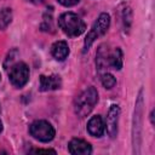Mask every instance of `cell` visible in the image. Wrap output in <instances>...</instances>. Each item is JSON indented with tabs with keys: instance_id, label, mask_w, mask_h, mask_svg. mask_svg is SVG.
Segmentation results:
<instances>
[{
	"instance_id": "6da1fadb",
	"label": "cell",
	"mask_w": 155,
	"mask_h": 155,
	"mask_svg": "<svg viewBox=\"0 0 155 155\" xmlns=\"http://www.w3.org/2000/svg\"><path fill=\"white\" fill-rule=\"evenodd\" d=\"M98 102V92L93 86L87 87L74 99V111L78 116H87Z\"/></svg>"
},
{
	"instance_id": "7a4b0ae2",
	"label": "cell",
	"mask_w": 155,
	"mask_h": 155,
	"mask_svg": "<svg viewBox=\"0 0 155 155\" xmlns=\"http://www.w3.org/2000/svg\"><path fill=\"white\" fill-rule=\"evenodd\" d=\"M58 25L62 31L70 38L81 35L86 29L85 22L74 12L62 13L58 18Z\"/></svg>"
},
{
	"instance_id": "3957f363",
	"label": "cell",
	"mask_w": 155,
	"mask_h": 155,
	"mask_svg": "<svg viewBox=\"0 0 155 155\" xmlns=\"http://www.w3.org/2000/svg\"><path fill=\"white\" fill-rule=\"evenodd\" d=\"M122 63H124V54L119 47H116L111 52L104 48L103 45L99 47L97 52V59H96V64L99 70L107 69L109 67L115 70H120L122 68Z\"/></svg>"
},
{
	"instance_id": "277c9868",
	"label": "cell",
	"mask_w": 155,
	"mask_h": 155,
	"mask_svg": "<svg viewBox=\"0 0 155 155\" xmlns=\"http://www.w3.org/2000/svg\"><path fill=\"white\" fill-rule=\"evenodd\" d=\"M142 121H143V90L139 91L134 115H133V126H132V144H133V153L139 154L140 147V134H142Z\"/></svg>"
},
{
	"instance_id": "5b68a950",
	"label": "cell",
	"mask_w": 155,
	"mask_h": 155,
	"mask_svg": "<svg viewBox=\"0 0 155 155\" xmlns=\"http://www.w3.org/2000/svg\"><path fill=\"white\" fill-rule=\"evenodd\" d=\"M109 25H110V16L108 13H101L99 17L97 18V21L94 22V24L92 25V28L90 29V31L87 33V35H86V39H85V42H84V51H87L96 39L104 35L107 33Z\"/></svg>"
},
{
	"instance_id": "8992f818",
	"label": "cell",
	"mask_w": 155,
	"mask_h": 155,
	"mask_svg": "<svg viewBox=\"0 0 155 155\" xmlns=\"http://www.w3.org/2000/svg\"><path fill=\"white\" fill-rule=\"evenodd\" d=\"M29 132L35 139H38L40 142H44V143L51 142L54 138V134H56V131H54L53 126L46 120L34 121L29 127Z\"/></svg>"
},
{
	"instance_id": "52a82bcc",
	"label": "cell",
	"mask_w": 155,
	"mask_h": 155,
	"mask_svg": "<svg viewBox=\"0 0 155 155\" xmlns=\"http://www.w3.org/2000/svg\"><path fill=\"white\" fill-rule=\"evenodd\" d=\"M8 78L15 87H23L29 80V68L24 62H17L11 65L8 71Z\"/></svg>"
},
{
	"instance_id": "ba28073f",
	"label": "cell",
	"mask_w": 155,
	"mask_h": 155,
	"mask_svg": "<svg viewBox=\"0 0 155 155\" xmlns=\"http://www.w3.org/2000/svg\"><path fill=\"white\" fill-rule=\"evenodd\" d=\"M119 116H120V107L117 104H113L109 108L107 116V132L110 136V138H115L117 134Z\"/></svg>"
},
{
	"instance_id": "9c48e42d",
	"label": "cell",
	"mask_w": 155,
	"mask_h": 155,
	"mask_svg": "<svg viewBox=\"0 0 155 155\" xmlns=\"http://www.w3.org/2000/svg\"><path fill=\"white\" fill-rule=\"evenodd\" d=\"M68 150L73 155H88L92 153V147L88 142H86L84 139L74 138L69 142Z\"/></svg>"
},
{
	"instance_id": "30bf717a",
	"label": "cell",
	"mask_w": 155,
	"mask_h": 155,
	"mask_svg": "<svg viewBox=\"0 0 155 155\" xmlns=\"http://www.w3.org/2000/svg\"><path fill=\"white\" fill-rule=\"evenodd\" d=\"M62 86V79L59 75H41L39 80V87L41 91H52Z\"/></svg>"
},
{
	"instance_id": "8fae6325",
	"label": "cell",
	"mask_w": 155,
	"mask_h": 155,
	"mask_svg": "<svg viewBox=\"0 0 155 155\" xmlns=\"http://www.w3.org/2000/svg\"><path fill=\"white\" fill-rule=\"evenodd\" d=\"M105 130V125L104 121L102 119L101 115H94L92 116L88 122H87V131L91 136L93 137H102Z\"/></svg>"
},
{
	"instance_id": "7c38bea8",
	"label": "cell",
	"mask_w": 155,
	"mask_h": 155,
	"mask_svg": "<svg viewBox=\"0 0 155 155\" xmlns=\"http://www.w3.org/2000/svg\"><path fill=\"white\" fill-rule=\"evenodd\" d=\"M51 53L57 61H64L69 54V46L65 41H56L51 47Z\"/></svg>"
},
{
	"instance_id": "4fadbf2b",
	"label": "cell",
	"mask_w": 155,
	"mask_h": 155,
	"mask_svg": "<svg viewBox=\"0 0 155 155\" xmlns=\"http://www.w3.org/2000/svg\"><path fill=\"white\" fill-rule=\"evenodd\" d=\"M12 19V11L11 8H2L0 11V29H5Z\"/></svg>"
},
{
	"instance_id": "5bb4252c",
	"label": "cell",
	"mask_w": 155,
	"mask_h": 155,
	"mask_svg": "<svg viewBox=\"0 0 155 155\" xmlns=\"http://www.w3.org/2000/svg\"><path fill=\"white\" fill-rule=\"evenodd\" d=\"M101 81H102V85H103L105 88H113V87L115 86V84H116V79L114 78V75H111V74H109V73H104V74L102 75Z\"/></svg>"
},
{
	"instance_id": "9a60e30c",
	"label": "cell",
	"mask_w": 155,
	"mask_h": 155,
	"mask_svg": "<svg viewBox=\"0 0 155 155\" xmlns=\"http://www.w3.org/2000/svg\"><path fill=\"white\" fill-rule=\"evenodd\" d=\"M122 21H124V27L128 29L132 23V11L128 6H126L122 11Z\"/></svg>"
},
{
	"instance_id": "2e32d148",
	"label": "cell",
	"mask_w": 155,
	"mask_h": 155,
	"mask_svg": "<svg viewBox=\"0 0 155 155\" xmlns=\"http://www.w3.org/2000/svg\"><path fill=\"white\" fill-rule=\"evenodd\" d=\"M57 1H58L61 5L69 7V6H74V5H76L80 0H57Z\"/></svg>"
},
{
	"instance_id": "e0dca14e",
	"label": "cell",
	"mask_w": 155,
	"mask_h": 155,
	"mask_svg": "<svg viewBox=\"0 0 155 155\" xmlns=\"http://www.w3.org/2000/svg\"><path fill=\"white\" fill-rule=\"evenodd\" d=\"M34 153H53V154H56V151L54 150H52V149H36V150H33Z\"/></svg>"
},
{
	"instance_id": "ac0fdd59",
	"label": "cell",
	"mask_w": 155,
	"mask_h": 155,
	"mask_svg": "<svg viewBox=\"0 0 155 155\" xmlns=\"http://www.w3.org/2000/svg\"><path fill=\"white\" fill-rule=\"evenodd\" d=\"M1 131H2V122H1V120H0V133H1Z\"/></svg>"
},
{
	"instance_id": "d6986e66",
	"label": "cell",
	"mask_w": 155,
	"mask_h": 155,
	"mask_svg": "<svg viewBox=\"0 0 155 155\" xmlns=\"http://www.w3.org/2000/svg\"><path fill=\"white\" fill-rule=\"evenodd\" d=\"M0 111H1V107H0Z\"/></svg>"
},
{
	"instance_id": "ffe728a7",
	"label": "cell",
	"mask_w": 155,
	"mask_h": 155,
	"mask_svg": "<svg viewBox=\"0 0 155 155\" xmlns=\"http://www.w3.org/2000/svg\"><path fill=\"white\" fill-rule=\"evenodd\" d=\"M0 78H1V75H0Z\"/></svg>"
}]
</instances>
